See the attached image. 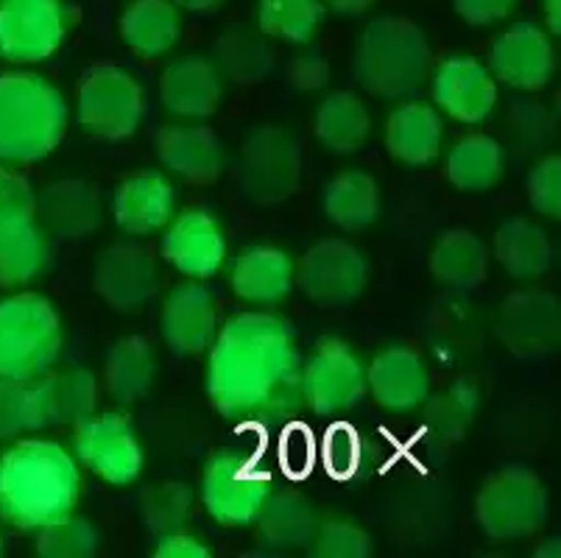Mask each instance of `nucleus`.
I'll use <instances>...</instances> for the list:
<instances>
[{"mask_svg":"<svg viewBox=\"0 0 561 558\" xmlns=\"http://www.w3.org/2000/svg\"><path fill=\"white\" fill-rule=\"evenodd\" d=\"M302 366L288 321L257 310L238 314L210 344L207 397L238 428H285L305 408Z\"/></svg>","mask_w":561,"mask_h":558,"instance_id":"nucleus-1","label":"nucleus"},{"mask_svg":"<svg viewBox=\"0 0 561 558\" xmlns=\"http://www.w3.org/2000/svg\"><path fill=\"white\" fill-rule=\"evenodd\" d=\"M81 498V469L62 444L25 439L0 455V520L39 531L70 514Z\"/></svg>","mask_w":561,"mask_h":558,"instance_id":"nucleus-2","label":"nucleus"},{"mask_svg":"<svg viewBox=\"0 0 561 558\" xmlns=\"http://www.w3.org/2000/svg\"><path fill=\"white\" fill-rule=\"evenodd\" d=\"M68 101L39 73L0 76V162L45 160L68 132Z\"/></svg>","mask_w":561,"mask_h":558,"instance_id":"nucleus-3","label":"nucleus"},{"mask_svg":"<svg viewBox=\"0 0 561 558\" xmlns=\"http://www.w3.org/2000/svg\"><path fill=\"white\" fill-rule=\"evenodd\" d=\"M433 50L425 31L405 18H377L360 31L352 70L369 95L400 101L431 79Z\"/></svg>","mask_w":561,"mask_h":558,"instance_id":"nucleus-4","label":"nucleus"},{"mask_svg":"<svg viewBox=\"0 0 561 558\" xmlns=\"http://www.w3.org/2000/svg\"><path fill=\"white\" fill-rule=\"evenodd\" d=\"M62 321L39 294L0 299V377L37 380L62 352Z\"/></svg>","mask_w":561,"mask_h":558,"instance_id":"nucleus-5","label":"nucleus"},{"mask_svg":"<svg viewBox=\"0 0 561 558\" xmlns=\"http://www.w3.org/2000/svg\"><path fill=\"white\" fill-rule=\"evenodd\" d=\"M272 494V472L254 453L218 449L202 478V503L224 528H249Z\"/></svg>","mask_w":561,"mask_h":558,"instance_id":"nucleus-6","label":"nucleus"},{"mask_svg":"<svg viewBox=\"0 0 561 558\" xmlns=\"http://www.w3.org/2000/svg\"><path fill=\"white\" fill-rule=\"evenodd\" d=\"M241 187L260 207H277L297 196L302 184V148L279 123H263L247 135L238 157Z\"/></svg>","mask_w":561,"mask_h":558,"instance_id":"nucleus-7","label":"nucleus"},{"mask_svg":"<svg viewBox=\"0 0 561 558\" xmlns=\"http://www.w3.org/2000/svg\"><path fill=\"white\" fill-rule=\"evenodd\" d=\"M476 516L492 542L528 539L548 520V491L530 469H503L478 491Z\"/></svg>","mask_w":561,"mask_h":558,"instance_id":"nucleus-8","label":"nucleus"},{"mask_svg":"<svg viewBox=\"0 0 561 558\" xmlns=\"http://www.w3.org/2000/svg\"><path fill=\"white\" fill-rule=\"evenodd\" d=\"M142 115H146V90L124 68L95 65L81 76L76 117L90 137L126 140L140 129Z\"/></svg>","mask_w":561,"mask_h":558,"instance_id":"nucleus-9","label":"nucleus"},{"mask_svg":"<svg viewBox=\"0 0 561 558\" xmlns=\"http://www.w3.org/2000/svg\"><path fill=\"white\" fill-rule=\"evenodd\" d=\"M73 25L68 0H0V56L37 65L62 48Z\"/></svg>","mask_w":561,"mask_h":558,"instance_id":"nucleus-10","label":"nucleus"},{"mask_svg":"<svg viewBox=\"0 0 561 558\" xmlns=\"http://www.w3.org/2000/svg\"><path fill=\"white\" fill-rule=\"evenodd\" d=\"M302 391L316 417H341L369 394L364 361L339 338H321L302 366Z\"/></svg>","mask_w":561,"mask_h":558,"instance_id":"nucleus-11","label":"nucleus"},{"mask_svg":"<svg viewBox=\"0 0 561 558\" xmlns=\"http://www.w3.org/2000/svg\"><path fill=\"white\" fill-rule=\"evenodd\" d=\"M73 455L110 486H129L142 472V444L124 413H93L76 424Z\"/></svg>","mask_w":561,"mask_h":558,"instance_id":"nucleus-12","label":"nucleus"},{"mask_svg":"<svg viewBox=\"0 0 561 558\" xmlns=\"http://www.w3.org/2000/svg\"><path fill=\"white\" fill-rule=\"evenodd\" d=\"M369 283L364 252L346 240H321L294 265V285L319 307H346Z\"/></svg>","mask_w":561,"mask_h":558,"instance_id":"nucleus-13","label":"nucleus"},{"mask_svg":"<svg viewBox=\"0 0 561 558\" xmlns=\"http://www.w3.org/2000/svg\"><path fill=\"white\" fill-rule=\"evenodd\" d=\"M497 338L512 355L542 361L561 346V305L548 291H514L500 305Z\"/></svg>","mask_w":561,"mask_h":558,"instance_id":"nucleus-14","label":"nucleus"},{"mask_svg":"<svg viewBox=\"0 0 561 558\" xmlns=\"http://www.w3.org/2000/svg\"><path fill=\"white\" fill-rule=\"evenodd\" d=\"M162 258L191 280H210L227 263V235L210 209L173 215L162 235Z\"/></svg>","mask_w":561,"mask_h":558,"instance_id":"nucleus-15","label":"nucleus"},{"mask_svg":"<svg viewBox=\"0 0 561 558\" xmlns=\"http://www.w3.org/2000/svg\"><path fill=\"white\" fill-rule=\"evenodd\" d=\"M95 294L121 314H137L154 299L160 288V269L149 249L137 243L110 246L95 263Z\"/></svg>","mask_w":561,"mask_h":558,"instance_id":"nucleus-16","label":"nucleus"},{"mask_svg":"<svg viewBox=\"0 0 561 558\" xmlns=\"http://www.w3.org/2000/svg\"><path fill=\"white\" fill-rule=\"evenodd\" d=\"M494 81L519 92H537L553 79L556 54L550 34L537 23H514L494 39L492 56Z\"/></svg>","mask_w":561,"mask_h":558,"instance_id":"nucleus-17","label":"nucleus"},{"mask_svg":"<svg viewBox=\"0 0 561 558\" xmlns=\"http://www.w3.org/2000/svg\"><path fill=\"white\" fill-rule=\"evenodd\" d=\"M433 101L458 123H483L497 104V81L483 61L450 56L433 73Z\"/></svg>","mask_w":561,"mask_h":558,"instance_id":"nucleus-18","label":"nucleus"},{"mask_svg":"<svg viewBox=\"0 0 561 558\" xmlns=\"http://www.w3.org/2000/svg\"><path fill=\"white\" fill-rule=\"evenodd\" d=\"M218 335L216 296L198 280L171 288L162 301V338L176 355H202Z\"/></svg>","mask_w":561,"mask_h":558,"instance_id":"nucleus-19","label":"nucleus"},{"mask_svg":"<svg viewBox=\"0 0 561 558\" xmlns=\"http://www.w3.org/2000/svg\"><path fill=\"white\" fill-rule=\"evenodd\" d=\"M366 388L389 413L420 411L431 394V375L411 346H386L366 366Z\"/></svg>","mask_w":561,"mask_h":558,"instance_id":"nucleus-20","label":"nucleus"},{"mask_svg":"<svg viewBox=\"0 0 561 558\" xmlns=\"http://www.w3.org/2000/svg\"><path fill=\"white\" fill-rule=\"evenodd\" d=\"M34 218L50 240H84L101 227V196L84 179H59L37 196Z\"/></svg>","mask_w":561,"mask_h":558,"instance_id":"nucleus-21","label":"nucleus"},{"mask_svg":"<svg viewBox=\"0 0 561 558\" xmlns=\"http://www.w3.org/2000/svg\"><path fill=\"white\" fill-rule=\"evenodd\" d=\"M157 157L173 176L191 184L218 182L227 168L221 140L204 123H173L160 129Z\"/></svg>","mask_w":561,"mask_h":558,"instance_id":"nucleus-22","label":"nucleus"},{"mask_svg":"<svg viewBox=\"0 0 561 558\" xmlns=\"http://www.w3.org/2000/svg\"><path fill=\"white\" fill-rule=\"evenodd\" d=\"M160 99L173 117L204 121L221 106L224 79L210 59L182 56L162 70Z\"/></svg>","mask_w":561,"mask_h":558,"instance_id":"nucleus-23","label":"nucleus"},{"mask_svg":"<svg viewBox=\"0 0 561 558\" xmlns=\"http://www.w3.org/2000/svg\"><path fill=\"white\" fill-rule=\"evenodd\" d=\"M112 213L126 235H154L165 229L176 213V191L162 173H135L115 191Z\"/></svg>","mask_w":561,"mask_h":558,"instance_id":"nucleus-24","label":"nucleus"},{"mask_svg":"<svg viewBox=\"0 0 561 558\" xmlns=\"http://www.w3.org/2000/svg\"><path fill=\"white\" fill-rule=\"evenodd\" d=\"M229 283L238 299L274 307L294 291V260L277 246H249L234 258Z\"/></svg>","mask_w":561,"mask_h":558,"instance_id":"nucleus-25","label":"nucleus"},{"mask_svg":"<svg viewBox=\"0 0 561 558\" xmlns=\"http://www.w3.org/2000/svg\"><path fill=\"white\" fill-rule=\"evenodd\" d=\"M445 123L431 104L411 101L397 106L386 123V148L402 166H433L442 153Z\"/></svg>","mask_w":561,"mask_h":558,"instance_id":"nucleus-26","label":"nucleus"},{"mask_svg":"<svg viewBox=\"0 0 561 558\" xmlns=\"http://www.w3.org/2000/svg\"><path fill=\"white\" fill-rule=\"evenodd\" d=\"M50 238L34 215L0 221V288H23L45 274Z\"/></svg>","mask_w":561,"mask_h":558,"instance_id":"nucleus-27","label":"nucleus"},{"mask_svg":"<svg viewBox=\"0 0 561 558\" xmlns=\"http://www.w3.org/2000/svg\"><path fill=\"white\" fill-rule=\"evenodd\" d=\"M121 37L140 59L171 54L182 37V14L173 0H135L121 18Z\"/></svg>","mask_w":561,"mask_h":558,"instance_id":"nucleus-28","label":"nucleus"},{"mask_svg":"<svg viewBox=\"0 0 561 558\" xmlns=\"http://www.w3.org/2000/svg\"><path fill=\"white\" fill-rule=\"evenodd\" d=\"M319 520L321 516L316 514L313 503L302 491L285 489L268 494L254 525H257L263 545L274 547V550H299V547L310 545L316 528H319Z\"/></svg>","mask_w":561,"mask_h":558,"instance_id":"nucleus-29","label":"nucleus"},{"mask_svg":"<svg viewBox=\"0 0 561 558\" xmlns=\"http://www.w3.org/2000/svg\"><path fill=\"white\" fill-rule=\"evenodd\" d=\"M45 424H79L99 408V377L87 368H62L37 377Z\"/></svg>","mask_w":561,"mask_h":558,"instance_id":"nucleus-30","label":"nucleus"},{"mask_svg":"<svg viewBox=\"0 0 561 558\" xmlns=\"http://www.w3.org/2000/svg\"><path fill=\"white\" fill-rule=\"evenodd\" d=\"M277 50L272 37L254 25H232L218 37L216 43V65L221 79L232 84H257L272 73Z\"/></svg>","mask_w":561,"mask_h":558,"instance_id":"nucleus-31","label":"nucleus"},{"mask_svg":"<svg viewBox=\"0 0 561 558\" xmlns=\"http://www.w3.org/2000/svg\"><path fill=\"white\" fill-rule=\"evenodd\" d=\"M494 258L508 276L530 283L548 274L553 246L539 224L530 218H512L494 235Z\"/></svg>","mask_w":561,"mask_h":558,"instance_id":"nucleus-32","label":"nucleus"},{"mask_svg":"<svg viewBox=\"0 0 561 558\" xmlns=\"http://www.w3.org/2000/svg\"><path fill=\"white\" fill-rule=\"evenodd\" d=\"M157 377L154 346L140 335L121 338L104 363V386L121 406H135L151 391Z\"/></svg>","mask_w":561,"mask_h":558,"instance_id":"nucleus-33","label":"nucleus"},{"mask_svg":"<svg viewBox=\"0 0 561 558\" xmlns=\"http://www.w3.org/2000/svg\"><path fill=\"white\" fill-rule=\"evenodd\" d=\"M431 271L445 288L472 291L489 274V252L483 240L469 229H450L436 240L431 252Z\"/></svg>","mask_w":561,"mask_h":558,"instance_id":"nucleus-34","label":"nucleus"},{"mask_svg":"<svg viewBox=\"0 0 561 558\" xmlns=\"http://www.w3.org/2000/svg\"><path fill=\"white\" fill-rule=\"evenodd\" d=\"M478 411H481V394H478L476 383L458 380L436 397L427 394V399L422 402L425 436L436 447H453L467 436Z\"/></svg>","mask_w":561,"mask_h":558,"instance_id":"nucleus-35","label":"nucleus"},{"mask_svg":"<svg viewBox=\"0 0 561 558\" xmlns=\"http://www.w3.org/2000/svg\"><path fill=\"white\" fill-rule=\"evenodd\" d=\"M313 129L333 153H355L369 143L371 115L355 92H330L316 110Z\"/></svg>","mask_w":561,"mask_h":558,"instance_id":"nucleus-36","label":"nucleus"},{"mask_svg":"<svg viewBox=\"0 0 561 558\" xmlns=\"http://www.w3.org/2000/svg\"><path fill=\"white\" fill-rule=\"evenodd\" d=\"M506 173V153L494 137L467 135L447 153V179L463 193H486Z\"/></svg>","mask_w":561,"mask_h":558,"instance_id":"nucleus-37","label":"nucleus"},{"mask_svg":"<svg viewBox=\"0 0 561 558\" xmlns=\"http://www.w3.org/2000/svg\"><path fill=\"white\" fill-rule=\"evenodd\" d=\"M324 213L346 232L369 229L380 215V187L366 171H344L324 191Z\"/></svg>","mask_w":561,"mask_h":558,"instance_id":"nucleus-38","label":"nucleus"},{"mask_svg":"<svg viewBox=\"0 0 561 558\" xmlns=\"http://www.w3.org/2000/svg\"><path fill=\"white\" fill-rule=\"evenodd\" d=\"M321 0H260L257 29L265 37L283 39L290 45H308L324 23Z\"/></svg>","mask_w":561,"mask_h":558,"instance_id":"nucleus-39","label":"nucleus"},{"mask_svg":"<svg viewBox=\"0 0 561 558\" xmlns=\"http://www.w3.org/2000/svg\"><path fill=\"white\" fill-rule=\"evenodd\" d=\"M324 467L341 483L360 480L375 469V449L352 424H333L321 444Z\"/></svg>","mask_w":561,"mask_h":558,"instance_id":"nucleus-40","label":"nucleus"},{"mask_svg":"<svg viewBox=\"0 0 561 558\" xmlns=\"http://www.w3.org/2000/svg\"><path fill=\"white\" fill-rule=\"evenodd\" d=\"M191 511L193 491L191 486L180 483V480H165V483H157L142 491L140 514L151 534L165 536L173 531H185Z\"/></svg>","mask_w":561,"mask_h":558,"instance_id":"nucleus-41","label":"nucleus"},{"mask_svg":"<svg viewBox=\"0 0 561 558\" xmlns=\"http://www.w3.org/2000/svg\"><path fill=\"white\" fill-rule=\"evenodd\" d=\"M45 428L37 380L0 377V439H18Z\"/></svg>","mask_w":561,"mask_h":558,"instance_id":"nucleus-42","label":"nucleus"},{"mask_svg":"<svg viewBox=\"0 0 561 558\" xmlns=\"http://www.w3.org/2000/svg\"><path fill=\"white\" fill-rule=\"evenodd\" d=\"M37 553L45 558H90L99 553V531L70 511L37 531Z\"/></svg>","mask_w":561,"mask_h":558,"instance_id":"nucleus-43","label":"nucleus"},{"mask_svg":"<svg viewBox=\"0 0 561 558\" xmlns=\"http://www.w3.org/2000/svg\"><path fill=\"white\" fill-rule=\"evenodd\" d=\"M310 553L316 558H366L371 556V539L358 522L350 516H328L319 520Z\"/></svg>","mask_w":561,"mask_h":558,"instance_id":"nucleus-44","label":"nucleus"},{"mask_svg":"<svg viewBox=\"0 0 561 558\" xmlns=\"http://www.w3.org/2000/svg\"><path fill=\"white\" fill-rule=\"evenodd\" d=\"M528 202L545 218H561V157L550 153L528 179Z\"/></svg>","mask_w":561,"mask_h":558,"instance_id":"nucleus-45","label":"nucleus"},{"mask_svg":"<svg viewBox=\"0 0 561 558\" xmlns=\"http://www.w3.org/2000/svg\"><path fill=\"white\" fill-rule=\"evenodd\" d=\"M34 204H37V196H34L32 184L20 173L0 168V221L34 215Z\"/></svg>","mask_w":561,"mask_h":558,"instance_id":"nucleus-46","label":"nucleus"},{"mask_svg":"<svg viewBox=\"0 0 561 558\" xmlns=\"http://www.w3.org/2000/svg\"><path fill=\"white\" fill-rule=\"evenodd\" d=\"M288 84L299 92H319L330 84V65L319 54H302L288 65Z\"/></svg>","mask_w":561,"mask_h":558,"instance_id":"nucleus-47","label":"nucleus"},{"mask_svg":"<svg viewBox=\"0 0 561 558\" xmlns=\"http://www.w3.org/2000/svg\"><path fill=\"white\" fill-rule=\"evenodd\" d=\"M453 3H456L458 18L478 29L506 20L517 7V0H453Z\"/></svg>","mask_w":561,"mask_h":558,"instance_id":"nucleus-48","label":"nucleus"},{"mask_svg":"<svg viewBox=\"0 0 561 558\" xmlns=\"http://www.w3.org/2000/svg\"><path fill=\"white\" fill-rule=\"evenodd\" d=\"M157 558H210V547L204 545L196 536L185 531H173V534L160 536L154 547Z\"/></svg>","mask_w":561,"mask_h":558,"instance_id":"nucleus-49","label":"nucleus"},{"mask_svg":"<svg viewBox=\"0 0 561 558\" xmlns=\"http://www.w3.org/2000/svg\"><path fill=\"white\" fill-rule=\"evenodd\" d=\"M283 467L290 475H305L313 467V442L302 430H290L283 444Z\"/></svg>","mask_w":561,"mask_h":558,"instance_id":"nucleus-50","label":"nucleus"},{"mask_svg":"<svg viewBox=\"0 0 561 558\" xmlns=\"http://www.w3.org/2000/svg\"><path fill=\"white\" fill-rule=\"evenodd\" d=\"M321 3H324V9H330V12L341 14V18H358V14L369 12L377 0H321Z\"/></svg>","mask_w":561,"mask_h":558,"instance_id":"nucleus-51","label":"nucleus"},{"mask_svg":"<svg viewBox=\"0 0 561 558\" xmlns=\"http://www.w3.org/2000/svg\"><path fill=\"white\" fill-rule=\"evenodd\" d=\"M545 23H548V34H561V0H542Z\"/></svg>","mask_w":561,"mask_h":558,"instance_id":"nucleus-52","label":"nucleus"},{"mask_svg":"<svg viewBox=\"0 0 561 558\" xmlns=\"http://www.w3.org/2000/svg\"><path fill=\"white\" fill-rule=\"evenodd\" d=\"M173 3L180 9H187V12H213V9H218L227 0H173Z\"/></svg>","mask_w":561,"mask_h":558,"instance_id":"nucleus-53","label":"nucleus"},{"mask_svg":"<svg viewBox=\"0 0 561 558\" xmlns=\"http://www.w3.org/2000/svg\"><path fill=\"white\" fill-rule=\"evenodd\" d=\"M534 556H537V558H559L561 556V542L559 539L542 542V545L534 550Z\"/></svg>","mask_w":561,"mask_h":558,"instance_id":"nucleus-54","label":"nucleus"}]
</instances>
